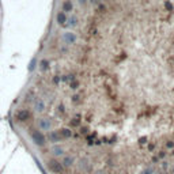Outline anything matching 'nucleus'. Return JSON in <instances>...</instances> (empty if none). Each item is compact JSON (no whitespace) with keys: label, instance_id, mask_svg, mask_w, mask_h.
Listing matches in <instances>:
<instances>
[{"label":"nucleus","instance_id":"obj_11","mask_svg":"<svg viewBox=\"0 0 174 174\" xmlns=\"http://www.w3.org/2000/svg\"><path fill=\"white\" fill-rule=\"evenodd\" d=\"M59 132H60V136H61L63 139H69L72 136V130L69 128H63V129H60Z\"/></svg>","mask_w":174,"mask_h":174},{"label":"nucleus","instance_id":"obj_26","mask_svg":"<svg viewBox=\"0 0 174 174\" xmlns=\"http://www.w3.org/2000/svg\"><path fill=\"white\" fill-rule=\"evenodd\" d=\"M152 162H154V163H156V162H159V158H158V156H154V158H152Z\"/></svg>","mask_w":174,"mask_h":174},{"label":"nucleus","instance_id":"obj_18","mask_svg":"<svg viewBox=\"0 0 174 174\" xmlns=\"http://www.w3.org/2000/svg\"><path fill=\"white\" fill-rule=\"evenodd\" d=\"M146 143H147V137H146V136H143V137L139 139V144H140V146H143V144H146Z\"/></svg>","mask_w":174,"mask_h":174},{"label":"nucleus","instance_id":"obj_14","mask_svg":"<svg viewBox=\"0 0 174 174\" xmlns=\"http://www.w3.org/2000/svg\"><path fill=\"white\" fill-rule=\"evenodd\" d=\"M69 125H71V128H76V127L80 125V120L79 118H72V120L69 121Z\"/></svg>","mask_w":174,"mask_h":174},{"label":"nucleus","instance_id":"obj_12","mask_svg":"<svg viewBox=\"0 0 174 174\" xmlns=\"http://www.w3.org/2000/svg\"><path fill=\"white\" fill-rule=\"evenodd\" d=\"M72 163H74V158H72V156H64V158H63L61 165H63L64 167H69V166H72Z\"/></svg>","mask_w":174,"mask_h":174},{"label":"nucleus","instance_id":"obj_24","mask_svg":"<svg viewBox=\"0 0 174 174\" xmlns=\"http://www.w3.org/2000/svg\"><path fill=\"white\" fill-rule=\"evenodd\" d=\"M154 148H155V146H154V144H148V151H152Z\"/></svg>","mask_w":174,"mask_h":174},{"label":"nucleus","instance_id":"obj_2","mask_svg":"<svg viewBox=\"0 0 174 174\" xmlns=\"http://www.w3.org/2000/svg\"><path fill=\"white\" fill-rule=\"evenodd\" d=\"M31 140H33L34 144L38 146V147H44L46 143V139H45V136H44V133L38 129L31 130Z\"/></svg>","mask_w":174,"mask_h":174},{"label":"nucleus","instance_id":"obj_1","mask_svg":"<svg viewBox=\"0 0 174 174\" xmlns=\"http://www.w3.org/2000/svg\"><path fill=\"white\" fill-rule=\"evenodd\" d=\"M46 167L54 174H63V172H64V166L56 159H48L46 161Z\"/></svg>","mask_w":174,"mask_h":174},{"label":"nucleus","instance_id":"obj_7","mask_svg":"<svg viewBox=\"0 0 174 174\" xmlns=\"http://www.w3.org/2000/svg\"><path fill=\"white\" fill-rule=\"evenodd\" d=\"M34 110H36L37 113H42L44 110H45V102H44V99L37 98L36 102H34Z\"/></svg>","mask_w":174,"mask_h":174},{"label":"nucleus","instance_id":"obj_10","mask_svg":"<svg viewBox=\"0 0 174 174\" xmlns=\"http://www.w3.org/2000/svg\"><path fill=\"white\" fill-rule=\"evenodd\" d=\"M72 8H74V4H72L71 0H65L64 3H63V11L67 14V12H71Z\"/></svg>","mask_w":174,"mask_h":174},{"label":"nucleus","instance_id":"obj_31","mask_svg":"<svg viewBox=\"0 0 174 174\" xmlns=\"http://www.w3.org/2000/svg\"><path fill=\"white\" fill-rule=\"evenodd\" d=\"M173 141H174V139H173Z\"/></svg>","mask_w":174,"mask_h":174},{"label":"nucleus","instance_id":"obj_29","mask_svg":"<svg viewBox=\"0 0 174 174\" xmlns=\"http://www.w3.org/2000/svg\"><path fill=\"white\" fill-rule=\"evenodd\" d=\"M172 154H173V155H174V148H173V152H172Z\"/></svg>","mask_w":174,"mask_h":174},{"label":"nucleus","instance_id":"obj_13","mask_svg":"<svg viewBox=\"0 0 174 174\" xmlns=\"http://www.w3.org/2000/svg\"><path fill=\"white\" fill-rule=\"evenodd\" d=\"M67 26H68V27H72V26H75L78 23V18L76 16H72V18H69V19H67Z\"/></svg>","mask_w":174,"mask_h":174},{"label":"nucleus","instance_id":"obj_3","mask_svg":"<svg viewBox=\"0 0 174 174\" xmlns=\"http://www.w3.org/2000/svg\"><path fill=\"white\" fill-rule=\"evenodd\" d=\"M37 125H38L40 130H46V132H49L50 128H52V123L48 120V118H38Z\"/></svg>","mask_w":174,"mask_h":174},{"label":"nucleus","instance_id":"obj_23","mask_svg":"<svg viewBox=\"0 0 174 174\" xmlns=\"http://www.w3.org/2000/svg\"><path fill=\"white\" fill-rule=\"evenodd\" d=\"M162 169H167V162H162Z\"/></svg>","mask_w":174,"mask_h":174},{"label":"nucleus","instance_id":"obj_4","mask_svg":"<svg viewBox=\"0 0 174 174\" xmlns=\"http://www.w3.org/2000/svg\"><path fill=\"white\" fill-rule=\"evenodd\" d=\"M29 118H30V112H29L27 109H21L16 112V120H18L19 123H25Z\"/></svg>","mask_w":174,"mask_h":174},{"label":"nucleus","instance_id":"obj_6","mask_svg":"<svg viewBox=\"0 0 174 174\" xmlns=\"http://www.w3.org/2000/svg\"><path fill=\"white\" fill-rule=\"evenodd\" d=\"M63 41H64L65 44H75L76 42V36H75V33H71V31H67V33L63 34Z\"/></svg>","mask_w":174,"mask_h":174},{"label":"nucleus","instance_id":"obj_16","mask_svg":"<svg viewBox=\"0 0 174 174\" xmlns=\"http://www.w3.org/2000/svg\"><path fill=\"white\" fill-rule=\"evenodd\" d=\"M78 86H79V82H78V80H71V85H69V87H71L72 90H76L78 89Z\"/></svg>","mask_w":174,"mask_h":174},{"label":"nucleus","instance_id":"obj_15","mask_svg":"<svg viewBox=\"0 0 174 174\" xmlns=\"http://www.w3.org/2000/svg\"><path fill=\"white\" fill-rule=\"evenodd\" d=\"M40 64H41V69H42V71H46V69H48V65H49V61H48V60H42Z\"/></svg>","mask_w":174,"mask_h":174},{"label":"nucleus","instance_id":"obj_21","mask_svg":"<svg viewBox=\"0 0 174 174\" xmlns=\"http://www.w3.org/2000/svg\"><path fill=\"white\" fill-rule=\"evenodd\" d=\"M87 130H89V129H87L86 127H83V128H80L79 132H80V135H86V133H87Z\"/></svg>","mask_w":174,"mask_h":174},{"label":"nucleus","instance_id":"obj_19","mask_svg":"<svg viewBox=\"0 0 174 174\" xmlns=\"http://www.w3.org/2000/svg\"><path fill=\"white\" fill-rule=\"evenodd\" d=\"M79 95H74V97H72V102L74 103H79L80 102V99H79Z\"/></svg>","mask_w":174,"mask_h":174},{"label":"nucleus","instance_id":"obj_17","mask_svg":"<svg viewBox=\"0 0 174 174\" xmlns=\"http://www.w3.org/2000/svg\"><path fill=\"white\" fill-rule=\"evenodd\" d=\"M165 146H166V148H169V150H173V148H174V141H173V140H169V141H166V144H165Z\"/></svg>","mask_w":174,"mask_h":174},{"label":"nucleus","instance_id":"obj_22","mask_svg":"<svg viewBox=\"0 0 174 174\" xmlns=\"http://www.w3.org/2000/svg\"><path fill=\"white\" fill-rule=\"evenodd\" d=\"M152 173V169H146L141 174H151Z\"/></svg>","mask_w":174,"mask_h":174},{"label":"nucleus","instance_id":"obj_5","mask_svg":"<svg viewBox=\"0 0 174 174\" xmlns=\"http://www.w3.org/2000/svg\"><path fill=\"white\" fill-rule=\"evenodd\" d=\"M48 140L50 141V143H59V141L63 140V137L60 136V132L59 130H49L48 132Z\"/></svg>","mask_w":174,"mask_h":174},{"label":"nucleus","instance_id":"obj_8","mask_svg":"<svg viewBox=\"0 0 174 174\" xmlns=\"http://www.w3.org/2000/svg\"><path fill=\"white\" fill-rule=\"evenodd\" d=\"M56 22H57V25H60V26L65 25V22H67V15H65L64 11H61V12H57V15H56Z\"/></svg>","mask_w":174,"mask_h":174},{"label":"nucleus","instance_id":"obj_20","mask_svg":"<svg viewBox=\"0 0 174 174\" xmlns=\"http://www.w3.org/2000/svg\"><path fill=\"white\" fill-rule=\"evenodd\" d=\"M156 156H158L159 159H163L165 156H166V151H159V154H158Z\"/></svg>","mask_w":174,"mask_h":174},{"label":"nucleus","instance_id":"obj_9","mask_svg":"<svg viewBox=\"0 0 174 174\" xmlns=\"http://www.w3.org/2000/svg\"><path fill=\"white\" fill-rule=\"evenodd\" d=\"M52 154H53L54 156H64V150L60 146H53L52 147Z\"/></svg>","mask_w":174,"mask_h":174},{"label":"nucleus","instance_id":"obj_28","mask_svg":"<svg viewBox=\"0 0 174 174\" xmlns=\"http://www.w3.org/2000/svg\"><path fill=\"white\" fill-rule=\"evenodd\" d=\"M59 112H61V113H64V106H59Z\"/></svg>","mask_w":174,"mask_h":174},{"label":"nucleus","instance_id":"obj_30","mask_svg":"<svg viewBox=\"0 0 174 174\" xmlns=\"http://www.w3.org/2000/svg\"><path fill=\"white\" fill-rule=\"evenodd\" d=\"M161 174H167V173H161Z\"/></svg>","mask_w":174,"mask_h":174},{"label":"nucleus","instance_id":"obj_27","mask_svg":"<svg viewBox=\"0 0 174 174\" xmlns=\"http://www.w3.org/2000/svg\"><path fill=\"white\" fill-rule=\"evenodd\" d=\"M90 3H91V4H98L99 0H90Z\"/></svg>","mask_w":174,"mask_h":174},{"label":"nucleus","instance_id":"obj_25","mask_svg":"<svg viewBox=\"0 0 174 174\" xmlns=\"http://www.w3.org/2000/svg\"><path fill=\"white\" fill-rule=\"evenodd\" d=\"M79 2V4H82V5H85L86 3H87V0H78Z\"/></svg>","mask_w":174,"mask_h":174}]
</instances>
